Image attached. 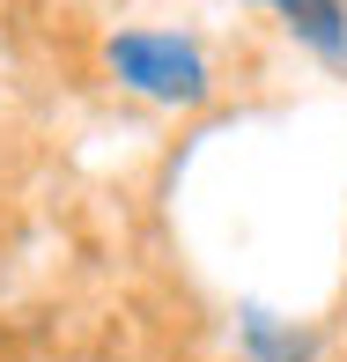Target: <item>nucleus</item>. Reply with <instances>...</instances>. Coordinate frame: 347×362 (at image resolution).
Instances as JSON below:
<instances>
[{
	"mask_svg": "<svg viewBox=\"0 0 347 362\" xmlns=\"http://www.w3.org/2000/svg\"><path fill=\"white\" fill-rule=\"evenodd\" d=\"M111 74L126 81L134 96H155V104H200L207 96V59L192 37H170V30H119L104 45Z\"/></svg>",
	"mask_w": 347,
	"mask_h": 362,
	"instance_id": "f257e3e1",
	"label": "nucleus"
},
{
	"mask_svg": "<svg viewBox=\"0 0 347 362\" xmlns=\"http://www.w3.org/2000/svg\"><path fill=\"white\" fill-rule=\"evenodd\" d=\"M274 8L288 15V30L310 37L318 52H340V45H347V8H340V0H274Z\"/></svg>",
	"mask_w": 347,
	"mask_h": 362,
	"instance_id": "f03ea898",
	"label": "nucleus"
},
{
	"mask_svg": "<svg viewBox=\"0 0 347 362\" xmlns=\"http://www.w3.org/2000/svg\"><path fill=\"white\" fill-rule=\"evenodd\" d=\"M244 348H252V362H310V340L281 333L266 310H252V325H244Z\"/></svg>",
	"mask_w": 347,
	"mask_h": 362,
	"instance_id": "7ed1b4c3",
	"label": "nucleus"
}]
</instances>
